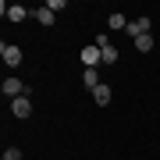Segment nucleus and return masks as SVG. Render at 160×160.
Returning <instances> with one entry per match:
<instances>
[{
  "label": "nucleus",
  "instance_id": "nucleus-3",
  "mask_svg": "<svg viewBox=\"0 0 160 160\" xmlns=\"http://www.w3.org/2000/svg\"><path fill=\"white\" fill-rule=\"evenodd\" d=\"M11 114H14V118H29V114H32V100H29V96L11 100Z\"/></svg>",
  "mask_w": 160,
  "mask_h": 160
},
{
  "label": "nucleus",
  "instance_id": "nucleus-10",
  "mask_svg": "<svg viewBox=\"0 0 160 160\" xmlns=\"http://www.w3.org/2000/svg\"><path fill=\"white\" fill-rule=\"evenodd\" d=\"M135 50L139 53H149V50H153V36H139V39H135Z\"/></svg>",
  "mask_w": 160,
  "mask_h": 160
},
{
  "label": "nucleus",
  "instance_id": "nucleus-4",
  "mask_svg": "<svg viewBox=\"0 0 160 160\" xmlns=\"http://www.w3.org/2000/svg\"><path fill=\"white\" fill-rule=\"evenodd\" d=\"M132 39H139V36H149V18H135V22H128V29H125Z\"/></svg>",
  "mask_w": 160,
  "mask_h": 160
},
{
  "label": "nucleus",
  "instance_id": "nucleus-2",
  "mask_svg": "<svg viewBox=\"0 0 160 160\" xmlns=\"http://www.w3.org/2000/svg\"><path fill=\"white\" fill-rule=\"evenodd\" d=\"M82 64H86V68H100V64H103V50H100L96 43L82 50Z\"/></svg>",
  "mask_w": 160,
  "mask_h": 160
},
{
  "label": "nucleus",
  "instance_id": "nucleus-7",
  "mask_svg": "<svg viewBox=\"0 0 160 160\" xmlns=\"http://www.w3.org/2000/svg\"><path fill=\"white\" fill-rule=\"evenodd\" d=\"M82 82H86L89 89H96V86H103V82H100V71H96V68H86V71H82Z\"/></svg>",
  "mask_w": 160,
  "mask_h": 160
},
{
  "label": "nucleus",
  "instance_id": "nucleus-12",
  "mask_svg": "<svg viewBox=\"0 0 160 160\" xmlns=\"http://www.w3.org/2000/svg\"><path fill=\"white\" fill-rule=\"evenodd\" d=\"M4 160H22V149H14V146H7V153H4Z\"/></svg>",
  "mask_w": 160,
  "mask_h": 160
},
{
  "label": "nucleus",
  "instance_id": "nucleus-1",
  "mask_svg": "<svg viewBox=\"0 0 160 160\" xmlns=\"http://www.w3.org/2000/svg\"><path fill=\"white\" fill-rule=\"evenodd\" d=\"M0 57H4V64L18 68V64H22V46H14V43H4V46H0Z\"/></svg>",
  "mask_w": 160,
  "mask_h": 160
},
{
  "label": "nucleus",
  "instance_id": "nucleus-11",
  "mask_svg": "<svg viewBox=\"0 0 160 160\" xmlns=\"http://www.w3.org/2000/svg\"><path fill=\"white\" fill-rule=\"evenodd\" d=\"M103 64H118V50H114V46H103Z\"/></svg>",
  "mask_w": 160,
  "mask_h": 160
},
{
  "label": "nucleus",
  "instance_id": "nucleus-8",
  "mask_svg": "<svg viewBox=\"0 0 160 160\" xmlns=\"http://www.w3.org/2000/svg\"><path fill=\"white\" fill-rule=\"evenodd\" d=\"M36 22H39V25H53V11H50V7H36Z\"/></svg>",
  "mask_w": 160,
  "mask_h": 160
},
{
  "label": "nucleus",
  "instance_id": "nucleus-9",
  "mask_svg": "<svg viewBox=\"0 0 160 160\" xmlns=\"http://www.w3.org/2000/svg\"><path fill=\"white\" fill-rule=\"evenodd\" d=\"M107 25H110V29H128V18L114 11V14H110V18H107Z\"/></svg>",
  "mask_w": 160,
  "mask_h": 160
},
{
  "label": "nucleus",
  "instance_id": "nucleus-5",
  "mask_svg": "<svg viewBox=\"0 0 160 160\" xmlns=\"http://www.w3.org/2000/svg\"><path fill=\"white\" fill-rule=\"evenodd\" d=\"M4 14H7V22H25L32 11H29V7H22V4H11V7H4Z\"/></svg>",
  "mask_w": 160,
  "mask_h": 160
},
{
  "label": "nucleus",
  "instance_id": "nucleus-6",
  "mask_svg": "<svg viewBox=\"0 0 160 160\" xmlns=\"http://www.w3.org/2000/svg\"><path fill=\"white\" fill-rule=\"evenodd\" d=\"M110 96H114V92H110V86H96V89H92V100H96L100 107H107Z\"/></svg>",
  "mask_w": 160,
  "mask_h": 160
}]
</instances>
